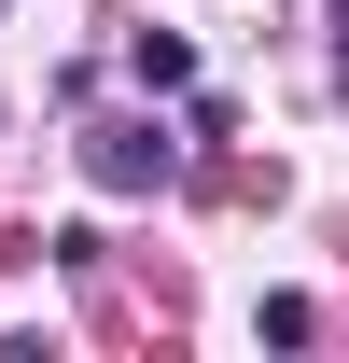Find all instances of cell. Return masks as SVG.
<instances>
[{
  "instance_id": "cell-1",
  "label": "cell",
  "mask_w": 349,
  "mask_h": 363,
  "mask_svg": "<svg viewBox=\"0 0 349 363\" xmlns=\"http://www.w3.org/2000/svg\"><path fill=\"white\" fill-rule=\"evenodd\" d=\"M84 168H98V196H140V182H168V168H182V140H168V126H98V140H84Z\"/></svg>"
},
{
  "instance_id": "cell-2",
  "label": "cell",
  "mask_w": 349,
  "mask_h": 363,
  "mask_svg": "<svg viewBox=\"0 0 349 363\" xmlns=\"http://www.w3.org/2000/svg\"><path fill=\"white\" fill-rule=\"evenodd\" d=\"M126 70H140L154 98H182V84H196V43H182V28H140V56H126Z\"/></svg>"
},
{
  "instance_id": "cell-3",
  "label": "cell",
  "mask_w": 349,
  "mask_h": 363,
  "mask_svg": "<svg viewBox=\"0 0 349 363\" xmlns=\"http://www.w3.org/2000/svg\"><path fill=\"white\" fill-rule=\"evenodd\" d=\"M336 98H349V70H336Z\"/></svg>"
}]
</instances>
